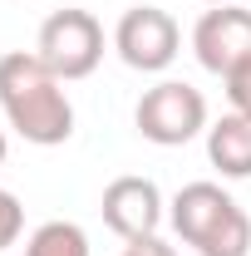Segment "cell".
I'll list each match as a JSON object with an SVG mask.
<instances>
[{
  "instance_id": "1",
  "label": "cell",
  "mask_w": 251,
  "mask_h": 256,
  "mask_svg": "<svg viewBox=\"0 0 251 256\" xmlns=\"http://www.w3.org/2000/svg\"><path fill=\"white\" fill-rule=\"evenodd\" d=\"M0 108L10 128L34 148L69 143L74 133V104L64 94V79L40 54H25V50L0 54Z\"/></svg>"
},
{
  "instance_id": "14",
  "label": "cell",
  "mask_w": 251,
  "mask_h": 256,
  "mask_svg": "<svg viewBox=\"0 0 251 256\" xmlns=\"http://www.w3.org/2000/svg\"><path fill=\"white\" fill-rule=\"evenodd\" d=\"M207 5H236V0H207Z\"/></svg>"
},
{
  "instance_id": "2",
  "label": "cell",
  "mask_w": 251,
  "mask_h": 256,
  "mask_svg": "<svg viewBox=\"0 0 251 256\" xmlns=\"http://www.w3.org/2000/svg\"><path fill=\"white\" fill-rule=\"evenodd\" d=\"M133 124L158 148H182L197 133H207V98H202V89H192L182 79H162L138 98Z\"/></svg>"
},
{
  "instance_id": "13",
  "label": "cell",
  "mask_w": 251,
  "mask_h": 256,
  "mask_svg": "<svg viewBox=\"0 0 251 256\" xmlns=\"http://www.w3.org/2000/svg\"><path fill=\"white\" fill-rule=\"evenodd\" d=\"M5 153H10V148H5V133H0V168H5Z\"/></svg>"
},
{
  "instance_id": "8",
  "label": "cell",
  "mask_w": 251,
  "mask_h": 256,
  "mask_svg": "<svg viewBox=\"0 0 251 256\" xmlns=\"http://www.w3.org/2000/svg\"><path fill=\"white\" fill-rule=\"evenodd\" d=\"M207 158L222 178H251V118L226 114L207 128Z\"/></svg>"
},
{
  "instance_id": "9",
  "label": "cell",
  "mask_w": 251,
  "mask_h": 256,
  "mask_svg": "<svg viewBox=\"0 0 251 256\" xmlns=\"http://www.w3.org/2000/svg\"><path fill=\"white\" fill-rule=\"evenodd\" d=\"M25 256H89V236L74 222H44L30 232Z\"/></svg>"
},
{
  "instance_id": "4",
  "label": "cell",
  "mask_w": 251,
  "mask_h": 256,
  "mask_svg": "<svg viewBox=\"0 0 251 256\" xmlns=\"http://www.w3.org/2000/svg\"><path fill=\"white\" fill-rule=\"evenodd\" d=\"M114 50H118V60L128 69H138V74H162L168 64L178 60V50H182V30H178V20L168 15V10H158V5H133L124 10V20H118V30H114Z\"/></svg>"
},
{
  "instance_id": "7",
  "label": "cell",
  "mask_w": 251,
  "mask_h": 256,
  "mask_svg": "<svg viewBox=\"0 0 251 256\" xmlns=\"http://www.w3.org/2000/svg\"><path fill=\"white\" fill-rule=\"evenodd\" d=\"M232 212H236V202H232L217 182H188V188L172 197V212H168V217H172V232H178L188 246L202 252L222 226H226Z\"/></svg>"
},
{
  "instance_id": "5",
  "label": "cell",
  "mask_w": 251,
  "mask_h": 256,
  "mask_svg": "<svg viewBox=\"0 0 251 256\" xmlns=\"http://www.w3.org/2000/svg\"><path fill=\"white\" fill-rule=\"evenodd\" d=\"M192 50H197V64L207 74L226 79L236 64L251 60V10L242 5H217L207 10L197 25H192Z\"/></svg>"
},
{
  "instance_id": "12",
  "label": "cell",
  "mask_w": 251,
  "mask_h": 256,
  "mask_svg": "<svg viewBox=\"0 0 251 256\" xmlns=\"http://www.w3.org/2000/svg\"><path fill=\"white\" fill-rule=\"evenodd\" d=\"M118 256H178V252H172L162 236H133V242H128Z\"/></svg>"
},
{
  "instance_id": "6",
  "label": "cell",
  "mask_w": 251,
  "mask_h": 256,
  "mask_svg": "<svg viewBox=\"0 0 251 256\" xmlns=\"http://www.w3.org/2000/svg\"><path fill=\"white\" fill-rule=\"evenodd\" d=\"M104 226L118 232L124 242L133 236H158V222H162V192H158L153 178H114L104 188Z\"/></svg>"
},
{
  "instance_id": "10",
  "label": "cell",
  "mask_w": 251,
  "mask_h": 256,
  "mask_svg": "<svg viewBox=\"0 0 251 256\" xmlns=\"http://www.w3.org/2000/svg\"><path fill=\"white\" fill-rule=\"evenodd\" d=\"M25 232V207H20V197L15 192L0 188V252L5 246H15V236Z\"/></svg>"
},
{
  "instance_id": "11",
  "label": "cell",
  "mask_w": 251,
  "mask_h": 256,
  "mask_svg": "<svg viewBox=\"0 0 251 256\" xmlns=\"http://www.w3.org/2000/svg\"><path fill=\"white\" fill-rule=\"evenodd\" d=\"M226 98H232V114H246L251 118V60L226 74Z\"/></svg>"
},
{
  "instance_id": "3",
  "label": "cell",
  "mask_w": 251,
  "mask_h": 256,
  "mask_svg": "<svg viewBox=\"0 0 251 256\" xmlns=\"http://www.w3.org/2000/svg\"><path fill=\"white\" fill-rule=\"evenodd\" d=\"M34 54L60 74L64 84L69 79H89L104 60V25H98L89 10H54L44 25H40V44Z\"/></svg>"
}]
</instances>
